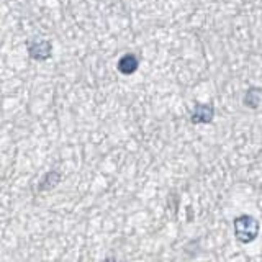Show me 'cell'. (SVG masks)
<instances>
[{
    "label": "cell",
    "instance_id": "1",
    "mask_svg": "<svg viewBox=\"0 0 262 262\" xmlns=\"http://www.w3.org/2000/svg\"><path fill=\"white\" fill-rule=\"evenodd\" d=\"M234 234L241 243H251L259 234V223L249 215H241L234 220Z\"/></svg>",
    "mask_w": 262,
    "mask_h": 262
},
{
    "label": "cell",
    "instance_id": "2",
    "mask_svg": "<svg viewBox=\"0 0 262 262\" xmlns=\"http://www.w3.org/2000/svg\"><path fill=\"white\" fill-rule=\"evenodd\" d=\"M213 118V108L210 105H196V108L192 115L193 123H208Z\"/></svg>",
    "mask_w": 262,
    "mask_h": 262
},
{
    "label": "cell",
    "instance_id": "3",
    "mask_svg": "<svg viewBox=\"0 0 262 262\" xmlns=\"http://www.w3.org/2000/svg\"><path fill=\"white\" fill-rule=\"evenodd\" d=\"M138 69V59L133 54H125L118 61V71L121 74H133Z\"/></svg>",
    "mask_w": 262,
    "mask_h": 262
},
{
    "label": "cell",
    "instance_id": "4",
    "mask_svg": "<svg viewBox=\"0 0 262 262\" xmlns=\"http://www.w3.org/2000/svg\"><path fill=\"white\" fill-rule=\"evenodd\" d=\"M51 53V45L48 41H39V43H33L30 46V54L31 57H36V59H45Z\"/></svg>",
    "mask_w": 262,
    "mask_h": 262
},
{
    "label": "cell",
    "instance_id": "5",
    "mask_svg": "<svg viewBox=\"0 0 262 262\" xmlns=\"http://www.w3.org/2000/svg\"><path fill=\"white\" fill-rule=\"evenodd\" d=\"M254 92H256V89L248 90V94H246L244 102H246V105H249L251 108H257V106H259V102L262 100V90L259 89V90H257V94H254Z\"/></svg>",
    "mask_w": 262,
    "mask_h": 262
}]
</instances>
